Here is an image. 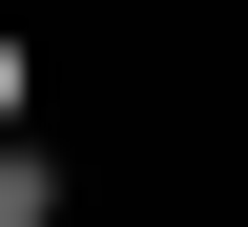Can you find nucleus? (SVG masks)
<instances>
[{
	"label": "nucleus",
	"instance_id": "nucleus-2",
	"mask_svg": "<svg viewBox=\"0 0 248 227\" xmlns=\"http://www.w3.org/2000/svg\"><path fill=\"white\" fill-rule=\"evenodd\" d=\"M21 104H42V62H21V42H0V145H42V124H21Z\"/></svg>",
	"mask_w": 248,
	"mask_h": 227
},
{
	"label": "nucleus",
	"instance_id": "nucleus-1",
	"mask_svg": "<svg viewBox=\"0 0 248 227\" xmlns=\"http://www.w3.org/2000/svg\"><path fill=\"white\" fill-rule=\"evenodd\" d=\"M0 227H62V145H0Z\"/></svg>",
	"mask_w": 248,
	"mask_h": 227
}]
</instances>
